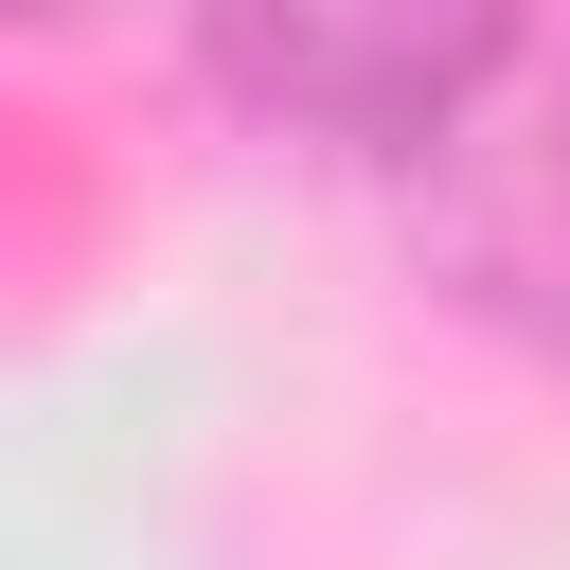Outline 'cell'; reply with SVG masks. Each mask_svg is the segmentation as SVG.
Wrapping results in <instances>:
<instances>
[{
	"instance_id": "6da1fadb",
	"label": "cell",
	"mask_w": 570,
	"mask_h": 570,
	"mask_svg": "<svg viewBox=\"0 0 570 570\" xmlns=\"http://www.w3.org/2000/svg\"><path fill=\"white\" fill-rule=\"evenodd\" d=\"M410 178V232H428V267L481 303V321H517L534 356H570V36H499V71L428 125V160H392Z\"/></svg>"
},
{
	"instance_id": "7a4b0ae2",
	"label": "cell",
	"mask_w": 570,
	"mask_h": 570,
	"mask_svg": "<svg viewBox=\"0 0 570 570\" xmlns=\"http://www.w3.org/2000/svg\"><path fill=\"white\" fill-rule=\"evenodd\" d=\"M517 18H374V0H285V18H214V71L303 125V142H356V160H428V125L499 71Z\"/></svg>"
}]
</instances>
